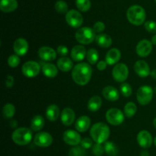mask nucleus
<instances>
[{
	"instance_id": "nucleus-1",
	"label": "nucleus",
	"mask_w": 156,
	"mask_h": 156,
	"mask_svg": "<svg viewBox=\"0 0 156 156\" xmlns=\"http://www.w3.org/2000/svg\"><path fill=\"white\" fill-rule=\"evenodd\" d=\"M92 75V68L89 64L81 62L77 64L72 70V77L73 81L79 86L88 84Z\"/></svg>"
},
{
	"instance_id": "nucleus-2",
	"label": "nucleus",
	"mask_w": 156,
	"mask_h": 156,
	"mask_svg": "<svg viewBox=\"0 0 156 156\" xmlns=\"http://www.w3.org/2000/svg\"><path fill=\"white\" fill-rule=\"evenodd\" d=\"M110 133V128L104 122H97L94 124L90 130V136L96 143L102 144L106 142L109 138Z\"/></svg>"
},
{
	"instance_id": "nucleus-3",
	"label": "nucleus",
	"mask_w": 156,
	"mask_h": 156,
	"mask_svg": "<svg viewBox=\"0 0 156 156\" xmlns=\"http://www.w3.org/2000/svg\"><path fill=\"white\" fill-rule=\"evenodd\" d=\"M126 18L130 24L136 26L141 25L146 21V11L142 6L134 5L130 6L126 11Z\"/></svg>"
},
{
	"instance_id": "nucleus-4",
	"label": "nucleus",
	"mask_w": 156,
	"mask_h": 156,
	"mask_svg": "<svg viewBox=\"0 0 156 156\" xmlns=\"http://www.w3.org/2000/svg\"><path fill=\"white\" fill-rule=\"evenodd\" d=\"M12 139L16 145H26L32 140V132L26 127L18 128L12 133Z\"/></svg>"
},
{
	"instance_id": "nucleus-5",
	"label": "nucleus",
	"mask_w": 156,
	"mask_h": 156,
	"mask_svg": "<svg viewBox=\"0 0 156 156\" xmlns=\"http://www.w3.org/2000/svg\"><path fill=\"white\" fill-rule=\"evenodd\" d=\"M76 41L82 44H89L95 40V32L89 27L79 28L76 32Z\"/></svg>"
},
{
	"instance_id": "nucleus-6",
	"label": "nucleus",
	"mask_w": 156,
	"mask_h": 156,
	"mask_svg": "<svg viewBox=\"0 0 156 156\" xmlns=\"http://www.w3.org/2000/svg\"><path fill=\"white\" fill-rule=\"evenodd\" d=\"M154 90L147 85L142 86L138 89L136 93V99L140 105L146 106L151 102L153 98Z\"/></svg>"
},
{
	"instance_id": "nucleus-7",
	"label": "nucleus",
	"mask_w": 156,
	"mask_h": 156,
	"mask_svg": "<svg viewBox=\"0 0 156 156\" xmlns=\"http://www.w3.org/2000/svg\"><path fill=\"white\" fill-rule=\"evenodd\" d=\"M41 71V65L37 61H29L24 63L21 67L23 75L27 78H33L37 76Z\"/></svg>"
},
{
	"instance_id": "nucleus-8",
	"label": "nucleus",
	"mask_w": 156,
	"mask_h": 156,
	"mask_svg": "<svg viewBox=\"0 0 156 156\" xmlns=\"http://www.w3.org/2000/svg\"><path fill=\"white\" fill-rule=\"evenodd\" d=\"M83 17L77 10L72 9L66 14V21L67 24L74 28H79L83 24Z\"/></svg>"
},
{
	"instance_id": "nucleus-9",
	"label": "nucleus",
	"mask_w": 156,
	"mask_h": 156,
	"mask_svg": "<svg viewBox=\"0 0 156 156\" xmlns=\"http://www.w3.org/2000/svg\"><path fill=\"white\" fill-rule=\"evenodd\" d=\"M129 75L128 67L123 63H119L115 64L112 70V76L115 81L118 83H123L127 79Z\"/></svg>"
},
{
	"instance_id": "nucleus-10",
	"label": "nucleus",
	"mask_w": 156,
	"mask_h": 156,
	"mask_svg": "<svg viewBox=\"0 0 156 156\" xmlns=\"http://www.w3.org/2000/svg\"><path fill=\"white\" fill-rule=\"evenodd\" d=\"M123 112L118 108H111L106 113V119L112 125H119L124 121Z\"/></svg>"
},
{
	"instance_id": "nucleus-11",
	"label": "nucleus",
	"mask_w": 156,
	"mask_h": 156,
	"mask_svg": "<svg viewBox=\"0 0 156 156\" xmlns=\"http://www.w3.org/2000/svg\"><path fill=\"white\" fill-rule=\"evenodd\" d=\"M34 142L37 146L47 148L53 143V137L47 132H40L34 136Z\"/></svg>"
},
{
	"instance_id": "nucleus-12",
	"label": "nucleus",
	"mask_w": 156,
	"mask_h": 156,
	"mask_svg": "<svg viewBox=\"0 0 156 156\" xmlns=\"http://www.w3.org/2000/svg\"><path fill=\"white\" fill-rule=\"evenodd\" d=\"M152 50V43L147 39H143L139 41L136 47V51L138 56L141 58H146Z\"/></svg>"
},
{
	"instance_id": "nucleus-13",
	"label": "nucleus",
	"mask_w": 156,
	"mask_h": 156,
	"mask_svg": "<svg viewBox=\"0 0 156 156\" xmlns=\"http://www.w3.org/2000/svg\"><path fill=\"white\" fill-rule=\"evenodd\" d=\"M62 139L67 145H72V146H76L80 144L81 141H82L80 134L78 132L72 129H69L64 132Z\"/></svg>"
},
{
	"instance_id": "nucleus-14",
	"label": "nucleus",
	"mask_w": 156,
	"mask_h": 156,
	"mask_svg": "<svg viewBox=\"0 0 156 156\" xmlns=\"http://www.w3.org/2000/svg\"><path fill=\"white\" fill-rule=\"evenodd\" d=\"M137 142L143 148H150L152 144V136L147 130H142L137 135Z\"/></svg>"
},
{
	"instance_id": "nucleus-15",
	"label": "nucleus",
	"mask_w": 156,
	"mask_h": 156,
	"mask_svg": "<svg viewBox=\"0 0 156 156\" xmlns=\"http://www.w3.org/2000/svg\"><path fill=\"white\" fill-rule=\"evenodd\" d=\"M38 56L42 61H53L56 58V52L54 49L48 46H43L38 50Z\"/></svg>"
},
{
	"instance_id": "nucleus-16",
	"label": "nucleus",
	"mask_w": 156,
	"mask_h": 156,
	"mask_svg": "<svg viewBox=\"0 0 156 156\" xmlns=\"http://www.w3.org/2000/svg\"><path fill=\"white\" fill-rule=\"evenodd\" d=\"M29 45L26 39L22 38H17L13 44V50L18 56H24L27 53Z\"/></svg>"
},
{
	"instance_id": "nucleus-17",
	"label": "nucleus",
	"mask_w": 156,
	"mask_h": 156,
	"mask_svg": "<svg viewBox=\"0 0 156 156\" xmlns=\"http://www.w3.org/2000/svg\"><path fill=\"white\" fill-rule=\"evenodd\" d=\"M134 70L139 76L143 78L146 77L151 73L150 67H149V64L146 61H143V60H140L135 63Z\"/></svg>"
},
{
	"instance_id": "nucleus-18",
	"label": "nucleus",
	"mask_w": 156,
	"mask_h": 156,
	"mask_svg": "<svg viewBox=\"0 0 156 156\" xmlns=\"http://www.w3.org/2000/svg\"><path fill=\"white\" fill-rule=\"evenodd\" d=\"M60 119L61 122H62V124L64 125H66V126H70L75 122V119H76L75 112L71 108H69V107L64 108L62 110V112H61Z\"/></svg>"
},
{
	"instance_id": "nucleus-19",
	"label": "nucleus",
	"mask_w": 156,
	"mask_h": 156,
	"mask_svg": "<svg viewBox=\"0 0 156 156\" xmlns=\"http://www.w3.org/2000/svg\"><path fill=\"white\" fill-rule=\"evenodd\" d=\"M86 54L87 51L85 47L84 46L80 45V44H79V45H75L72 48L71 53H70L71 58L74 61H76V62L83 61L85 57H86Z\"/></svg>"
},
{
	"instance_id": "nucleus-20",
	"label": "nucleus",
	"mask_w": 156,
	"mask_h": 156,
	"mask_svg": "<svg viewBox=\"0 0 156 156\" xmlns=\"http://www.w3.org/2000/svg\"><path fill=\"white\" fill-rule=\"evenodd\" d=\"M120 58H121V53L120 50L117 48H111L106 54L105 61L108 65H115L120 61Z\"/></svg>"
},
{
	"instance_id": "nucleus-21",
	"label": "nucleus",
	"mask_w": 156,
	"mask_h": 156,
	"mask_svg": "<svg viewBox=\"0 0 156 156\" xmlns=\"http://www.w3.org/2000/svg\"><path fill=\"white\" fill-rule=\"evenodd\" d=\"M102 95L104 97L108 100L114 102L117 101L120 97V93L119 91L112 86H107L102 90Z\"/></svg>"
},
{
	"instance_id": "nucleus-22",
	"label": "nucleus",
	"mask_w": 156,
	"mask_h": 156,
	"mask_svg": "<svg viewBox=\"0 0 156 156\" xmlns=\"http://www.w3.org/2000/svg\"><path fill=\"white\" fill-rule=\"evenodd\" d=\"M91 125V119L87 116H82L76 120L75 127L79 132H86Z\"/></svg>"
},
{
	"instance_id": "nucleus-23",
	"label": "nucleus",
	"mask_w": 156,
	"mask_h": 156,
	"mask_svg": "<svg viewBox=\"0 0 156 156\" xmlns=\"http://www.w3.org/2000/svg\"><path fill=\"white\" fill-rule=\"evenodd\" d=\"M18 3L17 0H1L0 9L2 12L9 13L16 10Z\"/></svg>"
},
{
	"instance_id": "nucleus-24",
	"label": "nucleus",
	"mask_w": 156,
	"mask_h": 156,
	"mask_svg": "<svg viewBox=\"0 0 156 156\" xmlns=\"http://www.w3.org/2000/svg\"><path fill=\"white\" fill-rule=\"evenodd\" d=\"M58 67L51 63H44L42 65V72L48 78H54L58 74Z\"/></svg>"
},
{
	"instance_id": "nucleus-25",
	"label": "nucleus",
	"mask_w": 156,
	"mask_h": 156,
	"mask_svg": "<svg viewBox=\"0 0 156 156\" xmlns=\"http://www.w3.org/2000/svg\"><path fill=\"white\" fill-rule=\"evenodd\" d=\"M56 66L62 72L70 71L73 68V62L68 57H62L59 58L56 63Z\"/></svg>"
},
{
	"instance_id": "nucleus-26",
	"label": "nucleus",
	"mask_w": 156,
	"mask_h": 156,
	"mask_svg": "<svg viewBox=\"0 0 156 156\" xmlns=\"http://www.w3.org/2000/svg\"><path fill=\"white\" fill-rule=\"evenodd\" d=\"M59 115H60V110H59V106L55 104L50 105L46 110L47 119L50 122H55L57 120Z\"/></svg>"
},
{
	"instance_id": "nucleus-27",
	"label": "nucleus",
	"mask_w": 156,
	"mask_h": 156,
	"mask_svg": "<svg viewBox=\"0 0 156 156\" xmlns=\"http://www.w3.org/2000/svg\"><path fill=\"white\" fill-rule=\"evenodd\" d=\"M95 41L98 45L103 48H108L112 44V38L107 34H99L96 35Z\"/></svg>"
},
{
	"instance_id": "nucleus-28",
	"label": "nucleus",
	"mask_w": 156,
	"mask_h": 156,
	"mask_svg": "<svg viewBox=\"0 0 156 156\" xmlns=\"http://www.w3.org/2000/svg\"><path fill=\"white\" fill-rule=\"evenodd\" d=\"M44 123L45 121L44 117L41 115H36L30 121V128L34 132H39L44 128Z\"/></svg>"
},
{
	"instance_id": "nucleus-29",
	"label": "nucleus",
	"mask_w": 156,
	"mask_h": 156,
	"mask_svg": "<svg viewBox=\"0 0 156 156\" xmlns=\"http://www.w3.org/2000/svg\"><path fill=\"white\" fill-rule=\"evenodd\" d=\"M102 104V99L99 96H93L88 102V109L91 112H96L100 110Z\"/></svg>"
},
{
	"instance_id": "nucleus-30",
	"label": "nucleus",
	"mask_w": 156,
	"mask_h": 156,
	"mask_svg": "<svg viewBox=\"0 0 156 156\" xmlns=\"http://www.w3.org/2000/svg\"><path fill=\"white\" fill-rule=\"evenodd\" d=\"M2 113L5 119H12L15 113V106L12 103H6L3 106Z\"/></svg>"
},
{
	"instance_id": "nucleus-31",
	"label": "nucleus",
	"mask_w": 156,
	"mask_h": 156,
	"mask_svg": "<svg viewBox=\"0 0 156 156\" xmlns=\"http://www.w3.org/2000/svg\"><path fill=\"white\" fill-rule=\"evenodd\" d=\"M104 147L105 152L108 156H116L118 154V148L113 142H106Z\"/></svg>"
},
{
	"instance_id": "nucleus-32",
	"label": "nucleus",
	"mask_w": 156,
	"mask_h": 156,
	"mask_svg": "<svg viewBox=\"0 0 156 156\" xmlns=\"http://www.w3.org/2000/svg\"><path fill=\"white\" fill-rule=\"evenodd\" d=\"M123 111H124V115L126 117L131 118L136 113L137 106L133 102H129L125 105Z\"/></svg>"
},
{
	"instance_id": "nucleus-33",
	"label": "nucleus",
	"mask_w": 156,
	"mask_h": 156,
	"mask_svg": "<svg viewBox=\"0 0 156 156\" xmlns=\"http://www.w3.org/2000/svg\"><path fill=\"white\" fill-rule=\"evenodd\" d=\"M86 58L88 62L90 64H95L98 62L99 58L98 52L96 49L94 48H90L87 50V54Z\"/></svg>"
},
{
	"instance_id": "nucleus-34",
	"label": "nucleus",
	"mask_w": 156,
	"mask_h": 156,
	"mask_svg": "<svg viewBox=\"0 0 156 156\" xmlns=\"http://www.w3.org/2000/svg\"><path fill=\"white\" fill-rule=\"evenodd\" d=\"M76 4L78 9L82 12H88L91 6L90 0H76Z\"/></svg>"
},
{
	"instance_id": "nucleus-35",
	"label": "nucleus",
	"mask_w": 156,
	"mask_h": 156,
	"mask_svg": "<svg viewBox=\"0 0 156 156\" xmlns=\"http://www.w3.org/2000/svg\"><path fill=\"white\" fill-rule=\"evenodd\" d=\"M55 10L59 14H66L68 11V5L63 0H59L55 3Z\"/></svg>"
},
{
	"instance_id": "nucleus-36",
	"label": "nucleus",
	"mask_w": 156,
	"mask_h": 156,
	"mask_svg": "<svg viewBox=\"0 0 156 156\" xmlns=\"http://www.w3.org/2000/svg\"><path fill=\"white\" fill-rule=\"evenodd\" d=\"M120 93H122V95H123L124 97H129L133 93L132 87H131V86L129 85V84H128V83H123V84L120 85Z\"/></svg>"
},
{
	"instance_id": "nucleus-37",
	"label": "nucleus",
	"mask_w": 156,
	"mask_h": 156,
	"mask_svg": "<svg viewBox=\"0 0 156 156\" xmlns=\"http://www.w3.org/2000/svg\"><path fill=\"white\" fill-rule=\"evenodd\" d=\"M85 148L82 146H74L69 151V156H85Z\"/></svg>"
},
{
	"instance_id": "nucleus-38",
	"label": "nucleus",
	"mask_w": 156,
	"mask_h": 156,
	"mask_svg": "<svg viewBox=\"0 0 156 156\" xmlns=\"http://www.w3.org/2000/svg\"><path fill=\"white\" fill-rule=\"evenodd\" d=\"M20 64V58L18 55L15 54H12L8 58V64L10 67L12 68H15V67H18Z\"/></svg>"
},
{
	"instance_id": "nucleus-39",
	"label": "nucleus",
	"mask_w": 156,
	"mask_h": 156,
	"mask_svg": "<svg viewBox=\"0 0 156 156\" xmlns=\"http://www.w3.org/2000/svg\"><path fill=\"white\" fill-rule=\"evenodd\" d=\"M105 152V147L100 143H95L92 146V153L94 156H102Z\"/></svg>"
},
{
	"instance_id": "nucleus-40",
	"label": "nucleus",
	"mask_w": 156,
	"mask_h": 156,
	"mask_svg": "<svg viewBox=\"0 0 156 156\" xmlns=\"http://www.w3.org/2000/svg\"><path fill=\"white\" fill-rule=\"evenodd\" d=\"M144 27L146 30L149 33H156V21H147L144 23Z\"/></svg>"
},
{
	"instance_id": "nucleus-41",
	"label": "nucleus",
	"mask_w": 156,
	"mask_h": 156,
	"mask_svg": "<svg viewBox=\"0 0 156 156\" xmlns=\"http://www.w3.org/2000/svg\"><path fill=\"white\" fill-rule=\"evenodd\" d=\"M93 30L95 33H101L105 30V24L102 21H97L93 26Z\"/></svg>"
},
{
	"instance_id": "nucleus-42",
	"label": "nucleus",
	"mask_w": 156,
	"mask_h": 156,
	"mask_svg": "<svg viewBox=\"0 0 156 156\" xmlns=\"http://www.w3.org/2000/svg\"><path fill=\"white\" fill-rule=\"evenodd\" d=\"M80 145L85 149H88V148H90L91 147L93 146V142L91 140V139H90L88 137H85L82 139Z\"/></svg>"
},
{
	"instance_id": "nucleus-43",
	"label": "nucleus",
	"mask_w": 156,
	"mask_h": 156,
	"mask_svg": "<svg viewBox=\"0 0 156 156\" xmlns=\"http://www.w3.org/2000/svg\"><path fill=\"white\" fill-rule=\"evenodd\" d=\"M56 52H57L58 54H59L62 57H66V55L68 54L69 50L68 47L65 45H59L56 49Z\"/></svg>"
},
{
	"instance_id": "nucleus-44",
	"label": "nucleus",
	"mask_w": 156,
	"mask_h": 156,
	"mask_svg": "<svg viewBox=\"0 0 156 156\" xmlns=\"http://www.w3.org/2000/svg\"><path fill=\"white\" fill-rule=\"evenodd\" d=\"M14 83H15V80H14L13 76H12V75H8L6 76L5 82V87H8V88H11V87H13Z\"/></svg>"
},
{
	"instance_id": "nucleus-45",
	"label": "nucleus",
	"mask_w": 156,
	"mask_h": 156,
	"mask_svg": "<svg viewBox=\"0 0 156 156\" xmlns=\"http://www.w3.org/2000/svg\"><path fill=\"white\" fill-rule=\"evenodd\" d=\"M108 63L106 62V61H100L98 62L97 64V68L99 70L102 71V70H105L107 68V66H108Z\"/></svg>"
},
{
	"instance_id": "nucleus-46",
	"label": "nucleus",
	"mask_w": 156,
	"mask_h": 156,
	"mask_svg": "<svg viewBox=\"0 0 156 156\" xmlns=\"http://www.w3.org/2000/svg\"><path fill=\"white\" fill-rule=\"evenodd\" d=\"M140 156H150V154H149L147 150H143V151H141Z\"/></svg>"
},
{
	"instance_id": "nucleus-47",
	"label": "nucleus",
	"mask_w": 156,
	"mask_h": 156,
	"mask_svg": "<svg viewBox=\"0 0 156 156\" xmlns=\"http://www.w3.org/2000/svg\"><path fill=\"white\" fill-rule=\"evenodd\" d=\"M17 125H18V123H17L16 120H12L10 122V125L12 128H16Z\"/></svg>"
},
{
	"instance_id": "nucleus-48",
	"label": "nucleus",
	"mask_w": 156,
	"mask_h": 156,
	"mask_svg": "<svg viewBox=\"0 0 156 156\" xmlns=\"http://www.w3.org/2000/svg\"><path fill=\"white\" fill-rule=\"evenodd\" d=\"M150 75L152 76V78H154V79H156V69H154V70H152V71H151Z\"/></svg>"
},
{
	"instance_id": "nucleus-49",
	"label": "nucleus",
	"mask_w": 156,
	"mask_h": 156,
	"mask_svg": "<svg viewBox=\"0 0 156 156\" xmlns=\"http://www.w3.org/2000/svg\"><path fill=\"white\" fill-rule=\"evenodd\" d=\"M151 42H152V44H154V45H156V34L152 37V38H151Z\"/></svg>"
},
{
	"instance_id": "nucleus-50",
	"label": "nucleus",
	"mask_w": 156,
	"mask_h": 156,
	"mask_svg": "<svg viewBox=\"0 0 156 156\" xmlns=\"http://www.w3.org/2000/svg\"><path fill=\"white\" fill-rule=\"evenodd\" d=\"M153 125H154V127H155V128L156 129V117L155 118V119H154V120H153Z\"/></svg>"
},
{
	"instance_id": "nucleus-51",
	"label": "nucleus",
	"mask_w": 156,
	"mask_h": 156,
	"mask_svg": "<svg viewBox=\"0 0 156 156\" xmlns=\"http://www.w3.org/2000/svg\"><path fill=\"white\" fill-rule=\"evenodd\" d=\"M153 142H154V145H155V147H156V136H155V139H154Z\"/></svg>"
},
{
	"instance_id": "nucleus-52",
	"label": "nucleus",
	"mask_w": 156,
	"mask_h": 156,
	"mask_svg": "<svg viewBox=\"0 0 156 156\" xmlns=\"http://www.w3.org/2000/svg\"><path fill=\"white\" fill-rule=\"evenodd\" d=\"M153 90H154V93H156V87H155V88L153 89Z\"/></svg>"
},
{
	"instance_id": "nucleus-53",
	"label": "nucleus",
	"mask_w": 156,
	"mask_h": 156,
	"mask_svg": "<svg viewBox=\"0 0 156 156\" xmlns=\"http://www.w3.org/2000/svg\"><path fill=\"white\" fill-rule=\"evenodd\" d=\"M155 2H156V0H155Z\"/></svg>"
}]
</instances>
